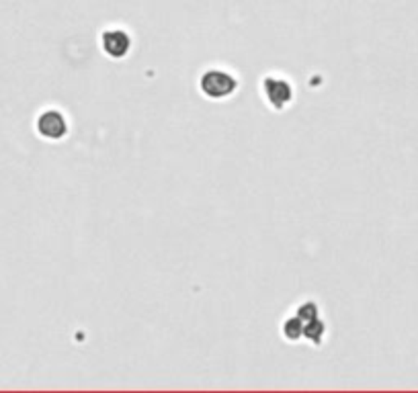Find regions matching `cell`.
<instances>
[{
  "instance_id": "6da1fadb",
  "label": "cell",
  "mask_w": 418,
  "mask_h": 393,
  "mask_svg": "<svg viewBox=\"0 0 418 393\" xmlns=\"http://www.w3.org/2000/svg\"><path fill=\"white\" fill-rule=\"evenodd\" d=\"M199 89L208 98L213 100H221V98L232 97L238 89V80L224 70H208L201 80H199Z\"/></svg>"
},
{
  "instance_id": "7a4b0ae2",
  "label": "cell",
  "mask_w": 418,
  "mask_h": 393,
  "mask_svg": "<svg viewBox=\"0 0 418 393\" xmlns=\"http://www.w3.org/2000/svg\"><path fill=\"white\" fill-rule=\"evenodd\" d=\"M37 134L46 140H52V142H57L62 138L68 136V121L64 117L62 111L57 109H46L39 117H37Z\"/></svg>"
},
{
  "instance_id": "3957f363",
  "label": "cell",
  "mask_w": 418,
  "mask_h": 393,
  "mask_svg": "<svg viewBox=\"0 0 418 393\" xmlns=\"http://www.w3.org/2000/svg\"><path fill=\"white\" fill-rule=\"evenodd\" d=\"M262 95L266 98V102L281 111L285 109L291 100H293V89L285 78H277V76H266L262 80Z\"/></svg>"
},
{
  "instance_id": "277c9868",
  "label": "cell",
  "mask_w": 418,
  "mask_h": 393,
  "mask_svg": "<svg viewBox=\"0 0 418 393\" xmlns=\"http://www.w3.org/2000/svg\"><path fill=\"white\" fill-rule=\"evenodd\" d=\"M101 48H103L104 55H109L113 60H121L129 53L131 37L123 29H107L101 35Z\"/></svg>"
},
{
  "instance_id": "5b68a950",
  "label": "cell",
  "mask_w": 418,
  "mask_h": 393,
  "mask_svg": "<svg viewBox=\"0 0 418 393\" xmlns=\"http://www.w3.org/2000/svg\"><path fill=\"white\" fill-rule=\"evenodd\" d=\"M324 336H326V324L320 320V316L304 324V338H308L312 344L318 346L324 340Z\"/></svg>"
},
{
  "instance_id": "8992f818",
  "label": "cell",
  "mask_w": 418,
  "mask_h": 393,
  "mask_svg": "<svg viewBox=\"0 0 418 393\" xmlns=\"http://www.w3.org/2000/svg\"><path fill=\"white\" fill-rule=\"evenodd\" d=\"M283 338L289 340V342H298L304 338V322L293 316V318H287L283 322Z\"/></svg>"
},
{
  "instance_id": "52a82bcc",
  "label": "cell",
  "mask_w": 418,
  "mask_h": 393,
  "mask_svg": "<svg viewBox=\"0 0 418 393\" xmlns=\"http://www.w3.org/2000/svg\"><path fill=\"white\" fill-rule=\"evenodd\" d=\"M304 324L306 322H310L314 318H318V305L314 303V301H306V303H302L300 307H298V313H296Z\"/></svg>"
}]
</instances>
